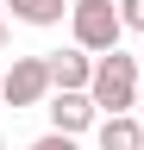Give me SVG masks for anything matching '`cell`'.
Returning a JSON list of instances; mask_svg holds the SVG:
<instances>
[{
	"mask_svg": "<svg viewBox=\"0 0 144 150\" xmlns=\"http://www.w3.org/2000/svg\"><path fill=\"white\" fill-rule=\"evenodd\" d=\"M138 56H125V50H113V56H94V88H88V100H94L106 119H125V112L138 106Z\"/></svg>",
	"mask_w": 144,
	"mask_h": 150,
	"instance_id": "6da1fadb",
	"label": "cell"
},
{
	"mask_svg": "<svg viewBox=\"0 0 144 150\" xmlns=\"http://www.w3.org/2000/svg\"><path fill=\"white\" fill-rule=\"evenodd\" d=\"M69 31H75V50H88V56H113L119 38H125L119 0H75V6H69Z\"/></svg>",
	"mask_w": 144,
	"mask_h": 150,
	"instance_id": "7a4b0ae2",
	"label": "cell"
},
{
	"mask_svg": "<svg viewBox=\"0 0 144 150\" xmlns=\"http://www.w3.org/2000/svg\"><path fill=\"white\" fill-rule=\"evenodd\" d=\"M44 94H57L50 88V56H13L6 81H0V100L19 112V106H38Z\"/></svg>",
	"mask_w": 144,
	"mask_h": 150,
	"instance_id": "3957f363",
	"label": "cell"
},
{
	"mask_svg": "<svg viewBox=\"0 0 144 150\" xmlns=\"http://www.w3.org/2000/svg\"><path fill=\"white\" fill-rule=\"evenodd\" d=\"M50 88L57 94H88L94 88V56L88 50H50Z\"/></svg>",
	"mask_w": 144,
	"mask_h": 150,
	"instance_id": "277c9868",
	"label": "cell"
},
{
	"mask_svg": "<svg viewBox=\"0 0 144 150\" xmlns=\"http://www.w3.org/2000/svg\"><path fill=\"white\" fill-rule=\"evenodd\" d=\"M100 119V106L88 100V94H57V100H50V125L63 131V138H75V131H88Z\"/></svg>",
	"mask_w": 144,
	"mask_h": 150,
	"instance_id": "5b68a950",
	"label": "cell"
},
{
	"mask_svg": "<svg viewBox=\"0 0 144 150\" xmlns=\"http://www.w3.org/2000/svg\"><path fill=\"white\" fill-rule=\"evenodd\" d=\"M69 6H75V0H6V13L13 19H19V25H63V19H69Z\"/></svg>",
	"mask_w": 144,
	"mask_h": 150,
	"instance_id": "8992f818",
	"label": "cell"
},
{
	"mask_svg": "<svg viewBox=\"0 0 144 150\" xmlns=\"http://www.w3.org/2000/svg\"><path fill=\"white\" fill-rule=\"evenodd\" d=\"M100 150H144L138 112H125V119H100Z\"/></svg>",
	"mask_w": 144,
	"mask_h": 150,
	"instance_id": "52a82bcc",
	"label": "cell"
},
{
	"mask_svg": "<svg viewBox=\"0 0 144 150\" xmlns=\"http://www.w3.org/2000/svg\"><path fill=\"white\" fill-rule=\"evenodd\" d=\"M119 19H125V31H144V0H119Z\"/></svg>",
	"mask_w": 144,
	"mask_h": 150,
	"instance_id": "ba28073f",
	"label": "cell"
},
{
	"mask_svg": "<svg viewBox=\"0 0 144 150\" xmlns=\"http://www.w3.org/2000/svg\"><path fill=\"white\" fill-rule=\"evenodd\" d=\"M31 150H75V138H63V131H44V138L31 144Z\"/></svg>",
	"mask_w": 144,
	"mask_h": 150,
	"instance_id": "9c48e42d",
	"label": "cell"
},
{
	"mask_svg": "<svg viewBox=\"0 0 144 150\" xmlns=\"http://www.w3.org/2000/svg\"><path fill=\"white\" fill-rule=\"evenodd\" d=\"M0 44H6V19H0Z\"/></svg>",
	"mask_w": 144,
	"mask_h": 150,
	"instance_id": "30bf717a",
	"label": "cell"
},
{
	"mask_svg": "<svg viewBox=\"0 0 144 150\" xmlns=\"http://www.w3.org/2000/svg\"><path fill=\"white\" fill-rule=\"evenodd\" d=\"M0 13H6V0H0Z\"/></svg>",
	"mask_w": 144,
	"mask_h": 150,
	"instance_id": "8fae6325",
	"label": "cell"
},
{
	"mask_svg": "<svg viewBox=\"0 0 144 150\" xmlns=\"http://www.w3.org/2000/svg\"><path fill=\"white\" fill-rule=\"evenodd\" d=\"M138 63H144V50H138Z\"/></svg>",
	"mask_w": 144,
	"mask_h": 150,
	"instance_id": "7c38bea8",
	"label": "cell"
},
{
	"mask_svg": "<svg viewBox=\"0 0 144 150\" xmlns=\"http://www.w3.org/2000/svg\"><path fill=\"white\" fill-rule=\"evenodd\" d=\"M0 106H6V100H0Z\"/></svg>",
	"mask_w": 144,
	"mask_h": 150,
	"instance_id": "4fadbf2b",
	"label": "cell"
},
{
	"mask_svg": "<svg viewBox=\"0 0 144 150\" xmlns=\"http://www.w3.org/2000/svg\"><path fill=\"white\" fill-rule=\"evenodd\" d=\"M0 150H6V144H0Z\"/></svg>",
	"mask_w": 144,
	"mask_h": 150,
	"instance_id": "5bb4252c",
	"label": "cell"
}]
</instances>
